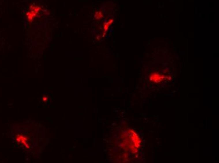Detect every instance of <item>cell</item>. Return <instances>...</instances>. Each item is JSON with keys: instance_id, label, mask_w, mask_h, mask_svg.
<instances>
[{"instance_id": "1", "label": "cell", "mask_w": 219, "mask_h": 163, "mask_svg": "<svg viewBox=\"0 0 219 163\" xmlns=\"http://www.w3.org/2000/svg\"><path fill=\"white\" fill-rule=\"evenodd\" d=\"M163 76L161 74H159L158 72H154L150 76V80L151 81L154 82L156 83L160 82L162 80Z\"/></svg>"}, {"instance_id": "2", "label": "cell", "mask_w": 219, "mask_h": 163, "mask_svg": "<svg viewBox=\"0 0 219 163\" xmlns=\"http://www.w3.org/2000/svg\"><path fill=\"white\" fill-rule=\"evenodd\" d=\"M16 141L19 142V143H22L24 145H25V146H27V142H28V139L27 137L22 136V135H18L16 137Z\"/></svg>"}, {"instance_id": "3", "label": "cell", "mask_w": 219, "mask_h": 163, "mask_svg": "<svg viewBox=\"0 0 219 163\" xmlns=\"http://www.w3.org/2000/svg\"><path fill=\"white\" fill-rule=\"evenodd\" d=\"M35 16H36L35 14H34L33 13L31 12V11L27 13V18H28V19H29L30 21H32L34 18V17Z\"/></svg>"}]
</instances>
